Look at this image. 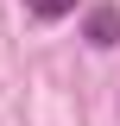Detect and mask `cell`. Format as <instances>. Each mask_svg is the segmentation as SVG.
<instances>
[{"mask_svg":"<svg viewBox=\"0 0 120 126\" xmlns=\"http://www.w3.org/2000/svg\"><path fill=\"white\" fill-rule=\"evenodd\" d=\"M82 32H89V44H95V50H107V44H120V13H114V6H95Z\"/></svg>","mask_w":120,"mask_h":126,"instance_id":"cell-1","label":"cell"},{"mask_svg":"<svg viewBox=\"0 0 120 126\" xmlns=\"http://www.w3.org/2000/svg\"><path fill=\"white\" fill-rule=\"evenodd\" d=\"M32 6V19H63V13H76V0H25Z\"/></svg>","mask_w":120,"mask_h":126,"instance_id":"cell-2","label":"cell"}]
</instances>
